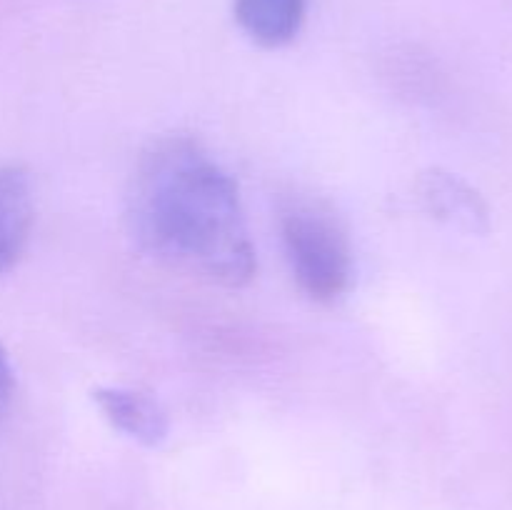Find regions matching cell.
<instances>
[{"mask_svg": "<svg viewBox=\"0 0 512 510\" xmlns=\"http://www.w3.org/2000/svg\"><path fill=\"white\" fill-rule=\"evenodd\" d=\"M130 233L160 263L208 283L240 288L255 248L233 175L193 138L150 145L128 190Z\"/></svg>", "mask_w": 512, "mask_h": 510, "instance_id": "obj_1", "label": "cell"}, {"mask_svg": "<svg viewBox=\"0 0 512 510\" xmlns=\"http://www.w3.org/2000/svg\"><path fill=\"white\" fill-rule=\"evenodd\" d=\"M280 243L298 288L315 303H335L353 280L348 235L333 210L293 198L280 208Z\"/></svg>", "mask_w": 512, "mask_h": 510, "instance_id": "obj_2", "label": "cell"}, {"mask_svg": "<svg viewBox=\"0 0 512 510\" xmlns=\"http://www.w3.org/2000/svg\"><path fill=\"white\" fill-rule=\"evenodd\" d=\"M418 188L428 213L443 223L475 235L490 230L488 203L460 175L448 173V170H430L420 178Z\"/></svg>", "mask_w": 512, "mask_h": 510, "instance_id": "obj_3", "label": "cell"}, {"mask_svg": "<svg viewBox=\"0 0 512 510\" xmlns=\"http://www.w3.org/2000/svg\"><path fill=\"white\" fill-rule=\"evenodd\" d=\"M93 400L103 418L128 438L138 440L148 448H155L168 438V415L150 395L133 388H120V385H105V388L93 390Z\"/></svg>", "mask_w": 512, "mask_h": 510, "instance_id": "obj_4", "label": "cell"}, {"mask_svg": "<svg viewBox=\"0 0 512 510\" xmlns=\"http://www.w3.org/2000/svg\"><path fill=\"white\" fill-rule=\"evenodd\" d=\"M33 228V188L18 165H0V273L13 268Z\"/></svg>", "mask_w": 512, "mask_h": 510, "instance_id": "obj_5", "label": "cell"}, {"mask_svg": "<svg viewBox=\"0 0 512 510\" xmlns=\"http://www.w3.org/2000/svg\"><path fill=\"white\" fill-rule=\"evenodd\" d=\"M240 30L263 48H283L298 38L308 0H233Z\"/></svg>", "mask_w": 512, "mask_h": 510, "instance_id": "obj_6", "label": "cell"}, {"mask_svg": "<svg viewBox=\"0 0 512 510\" xmlns=\"http://www.w3.org/2000/svg\"><path fill=\"white\" fill-rule=\"evenodd\" d=\"M13 393H15V373L13 365H10L8 353L0 345V425H3L5 415H8L10 403H13Z\"/></svg>", "mask_w": 512, "mask_h": 510, "instance_id": "obj_7", "label": "cell"}]
</instances>
